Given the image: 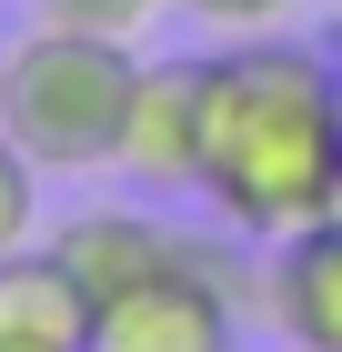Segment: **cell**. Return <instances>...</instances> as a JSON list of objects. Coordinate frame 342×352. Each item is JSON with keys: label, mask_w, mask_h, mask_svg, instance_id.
Masks as SVG:
<instances>
[{"label": "cell", "mask_w": 342, "mask_h": 352, "mask_svg": "<svg viewBox=\"0 0 342 352\" xmlns=\"http://www.w3.org/2000/svg\"><path fill=\"white\" fill-rule=\"evenodd\" d=\"M202 201L252 242L342 212V71L312 41L252 30L202 51Z\"/></svg>", "instance_id": "cell-1"}, {"label": "cell", "mask_w": 342, "mask_h": 352, "mask_svg": "<svg viewBox=\"0 0 342 352\" xmlns=\"http://www.w3.org/2000/svg\"><path fill=\"white\" fill-rule=\"evenodd\" d=\"M131 81H141L131 41L30 21L21 51H0V131L41 171H111L121 121H131Z\"/></svg>", "instance_id": "cell-2"}, {"label": "cell", "mask_w": 342, "mask_h": 352, "mask_svg": "<svg viewBox=\"0 0 342 352\" xmlns=\"http://www.w3.org/2000/svg\"><path fill=\"white\" fill-rule=\"evenodd\" d=\"M91 352H242L232 272L182 242V262H161L141 282H121L111 302H91Z\"/></svg>", "instance_id": "cell-3"}, {"label": "cell", "mask_w": 342, "mask_h": 352, "mask_svg": "<svg viewBox=\"0 0 342 352\" xmlns=\"http://www.w3.org/2000/svg\"><path fill=\"white\" fill-rule=\"evenodd\" d=\"M121 182L141 191H202V51H141L131 121H121Z\"/></svg>", "instance_id": "cell-4"}, {"label": "cell", "mask_w": 342, "mask_h": 352, "mask_svg": "<svg viewBox=\"0 0 342 352\" xmlns=\"http://www.w3.org/2000/svg\"><path fill=\"white\" fill-rule=\"evenodd\" d=\"M51 262L71 272L91 302H111L121 282H141V272H161V262H182V232L151 221V212H121V201H91V212H71V221L51 232Z\"/></svg>", "instance_id": "cell-5"}, {"label": "cell", "mask_w": 342, "mask_h": 352, "mask_svg": "<svg viewBox=\"0 0 342 352\" xmlns=\"http://www.w3.org/2000/svg\"><path fill=\"white\" fill-rule=\"evenodd\" d=\"M282 262H272V322L292 352H342V212L282 232Z\"/></svg>", "instance_id": "cell-6"}, {"label": "cell", "mask_w": 342, "mask_h": 352, "mask_svg": "<svg viewBox=\"0 0 342 352\" xmlns=\"http://www.w3.org/2000/svg\"><path fill=\"white\" fill-rule=\"evenodd\" d=\"M0 352H91V292L41 252H0Z\"/></svg>", "instance_id": "cell-7"}, {"label": "cell", "mask_w": 342, "mask_h": 352, "mask_svg": "<svg viewBox=\"0 0 342 352\" xmlns=\"http://www.w3.org/2000/svg\"><path fill=\"white\" fill-rule=\"evenodd\" d=\"M41 182H51V171L0 131V252H30V242H41Z\"/></svg>", "instance_id": "cell-8"}, {"label": "cell", "mask_w": 342, "mask_h": 352, "mask_svg": "<svg viewBox=\"0 0 342 352\" xmlns=\"http://www.w3.org/2000/svg\"><path fill=\"white\" fill-rule=\"evenodd\" d=\"M161 10H171V0H30V21H51V30H101V41H141Z\"/></svg>", "instance_id": "cell-9"}, {"label": "cell", "mask_w": 342, "mask_h": 352, "mask_svg": "<svg viewBox=\"0 0 342 352\" xmlns=\"http://www.w3.org/2000/svg\"><path fill=\"white\" fill-rule=\"evenodd\" d=\"M191 30H211V41H252V30H282L292 0H171Z\"/></svg>", "instance_id": "cell-10"}, {"label": "cell", "mask_w": 342, "mask_h": 352, "mask_svg": "<svg viewBox=\"0 0 342 352\" xmlns=\"http://www.w3.org/2000/svg\"><path fill=\"white\" fill-rule=\"evenodd\" d=\"M322 10H342V0H322Z\"/></svg>", "instance_id": "cell-11"}, {"label": "cell", "mask_w": 342, "mask_h": 352, "mask_svg": "<svg viewBox=\"0 0 342 352\" xmlns=\"http://www.w3.org/2000/svg\"><path fill=\"white\" fill-rule=\"evenodd\" d=\"M332 71H342V51H332Z\"/></svg>", "instance_id": "cell-12"}]
</instances>
